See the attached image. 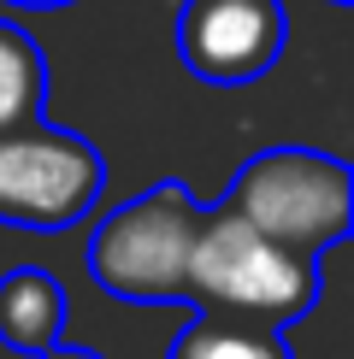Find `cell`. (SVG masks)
Returning <instances> with one entry per match:
<instances>
[{"instance_id": "52a82bcc", "label": "cell", "mask_w": 354, "mask_h": 359, "mask_svg": "<svg viewBox=\"0 0 354 359\" xmlns=\"http://www.w3.org/2000/svg\"><path fill=\"white\" fill-rule=\"evenodd\" d=\"M48 124V59L36 36L0 18V136Z\"/></svg>"}, {"instance_id": "9c48e42d", "label": "cell", "mask_w": 354, "mask_h": 359, "mask_svg": "<svg viewBox=\"0 0 354 359\" xmlns=\"http://www.w3.org/2000/svg\"><path fill=\"white\" fill-rule=\"evenodd\" d=\"M36 359H100L95 348H77V341H53L48 353H36Z\"/></svg>"}, {"instance_id": "ba28073f", "label": "cell", "mask_w": 354, "mask_h": 359, "mask_svg": "<svg viewBox=\"0 0 354 359\" xmlns=\"http://www.w3.org/2000/svg\"><path fill=\"white\" fill-rule=\"evenodd\" d=\"M171 359H295L284 330L272 324L225 318V312H195L189 330L171 341Z\"/></svg>"}, {"instance_id": "277c9868", "label": "cell", "mask_w": 354, "mask_h": 359, "mask_svg": "<svg viewBox=\"0 0 354 359\" xmlns=\"http://www.w3.org/2000/svg\"><path fill=\"white\" fill-rule=\"evenodd\" d=\"M107 165L95 142L77 130L29 124L18 136H0V224L24 230H65L95 212Z\"/></svg>"}, {"instance_id": "7a4b0ae2", "label": "cell", "mask_w": 354, "mask_h": 359, "mask_svg": "<svg viewBox=\"0 0 354 359\" xmlns=\"http://www.w3.org/2000/svg\"><path fill=\"white\" fill-rule=\"evenodd\" d=\"M218 206L236 212L248 230L272 236L277 248L324 259L354 224V177L336 154L319 147H266L242 159Z\"/></svg>"}, {"instance_id": "30bf717a", "label": "cell", "mask_w": 354, "mask_h": 359, "mask_svg": "<svg viewBox=\"0 0 354 359\" xmlns=\"http://www.w3.org/2000/svg\"><path fill=\"white\" fill-rule=\"evenodd\" d=\"M0 6H18V12H53V6H71V0H0Z\"/></svg>"}, {"instance_id": "8fae6325", "label": "cell", "mask_w": 354, "mask_h": 359, "mask_svg": "<svg viewBox=\"0 0 354 359\" xmlns=\"http://www.w3.org/2000/svg\"><path fill=\"white\" fill-rule=\"evenodd\" d=\"M331 6H343V0H331Z\"/></svg>"}, {"instance_id": "3957f363", "label": "cell", "mask_w": 354, "mask_h": 359, "mask_svg": "<svg viewBox=\"0 0 354 359\" xmlns=\"http://www.w3.org/2000/svg\"><path fill=\"white\" fill-rule=\"evenodd\" d=\"M206 206L183 183H154L136 201L112 206L88 236V277L100 294L130 306H166L183 301L189 248L201 236Z\"/></svg>"}, {"instance_id": "5b68a950", "label": "cell", "mask_w": 354, "mask_h": 359, "mask_svg": "<svg viewBox=\"0 0 354 359\" xmlns=\"http://www.w3.org/2000/svg\"><path fill=\"white\" fill-rule=\"evenodd\" d=\"M284 0H183L177 6V59L213 88L260 83L284 59Z\"/></svg>"}, {"instance_id": "8992f818", "label": "cell", "mask_w": 354, "mask_h": 359, "mask_svg": "<svg viewBox=\"0 0 354 359\" xmlns=\"http://www.w3.org/2000/svg\"><path fill=\"white\" fill-rule=\"evenodd\" d=\"M53 341H65V283L41 265H12L0 277V348L36 359Z\"/></svg>"}, {"instance_id": "6da1fadb", "label": "cell", "mask_w": 354, "mask_h": 359, "mask_svg": "<svg viewBox=\"0 0 354 359\" xmlns=\"http://www.w3.org/2000/svg\"><path fill=\"white\" fill-rule=\"evenodd\" d=\"M319 289H324L319 259L277 248L272 236L248 230L225 206L201 218V236L189 248V277H183V301L195 312H225V318L284 330L289 318L313 312Z\"/></svg>"}]
</instances>
